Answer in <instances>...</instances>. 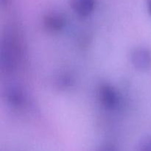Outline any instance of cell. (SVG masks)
I'll use <instances>...</instances> for the list:
<instances>
[{
    "instance_id": "cell-3",
    "label": "cell",
    "mask_w": 151,
    "mask_h": 151,
    "mask_svg": "<svg viewBox=\"0 0 151 151\" xmlns=\"http://www.w3.org/2000/svg\"><path fill=\"white\" fill-rule=\"evenodd\" d=\"M44 24L46 29L52 32H58L64 27L66 21L60 13H52L44 17Z\"/></svg>"
},
{
    "instance_id": "cell-4",
    "label": "cell",
    "mask_w": 151,
    "mask_h": 151,
    "mask_svg": "<svg viewBox=\"0 0 151 151\" xmlns=\"http://www.w3.org/2000/svg\"><path fill=\"white\" fill-rule=\"evenodd\" d=\"M74 11L81 16L91 14L95 7V0H69Z\"/></svg>"
},
{
    "instance_id": "cell-6",
    "label": "cell",
    "mask_w": 151,
    "mask_h": 151,
    "mask_svg": "<svg viewBox=\"0 0 151 151\" xmlns=\"http://www.w3.org/2000/svg\"><path fill=\"white\" fill-rule=\"evenodd\" d=\"M141 151H151V137H148L142 143L141 147H140Z\"/></svg>"
},
{
    "instance_id": "cell-1",
    "label": "cell",
    "mask_w": 151,
    "mask_h": 151,
    "mask_svg": "<svg viewBox=\"0 0 151 151\" xmlns=\"http://www.w3.org/2000/svg\"><path fill=\"white\" fill-rule=\"evenodd\" d=\"M99 99L106 109L112 110L118 104V95L113 86L109 84H103L99 88Z\"/></svg>"
},
{
    "instance_id": "cell-2",
    "label": "cell",
    "mask_w": 151,
    "mask_h": 151,
    "mask_svg": "<svg viewBox=\"0 0 151 151\" xmlns=\"http://www.w3.org/2000/svg\"><path fill=\"white\" fill-rule=\"evenodd\" d=\"M131 62L139 70L149 69L151 66V52L144 47L135 49L131 54Z\"/></svg>"
},
{
    "instance_id": "cell-7",
    "label": "cell",
    "mask_w": 151,
    "mask_h": 151,
    "mask_svg": "<svg viewBox=\"0 0 151 151\" xmlns=\"http://www.w3.org/2000/svg\"><path fill=\"white\" fill-rule=\"evenodd\" d=\"M100 151H116V150H115V148L112 145H105L104 147H102Z\"/></svg>"
},
{
    "instance_id": "cell-8",
    "label": "cell",
    "mask_w": 151,
    "mask_h": 151,
    "mask_svg": "<svg viewBox=\"0 0 151 151\" xmlns=\"http://www.w3.org/2000/svg\"><path fill=\"white\" fill-rule=\"evenodd\" d=\"M147 7H148V10L151 14V0H147Z\"/></svg>"
},
{
    "instance_id": "cell-5",
    "label": "cell",
    "mask_w": 151,
    "mask_h": 151,
    "mask_svg": "<svg viewBox=\"0 0 151 151\" xmlns=\"http://www.w3.org/2000/svg\"><path fill=\"white\" fill-rule=\"evenodd\" d=\"M7 98L9 103L13 106H20L24 102V96L22 91L17 87H12L7 94Z\"/></svg>"
}]
</instances>
